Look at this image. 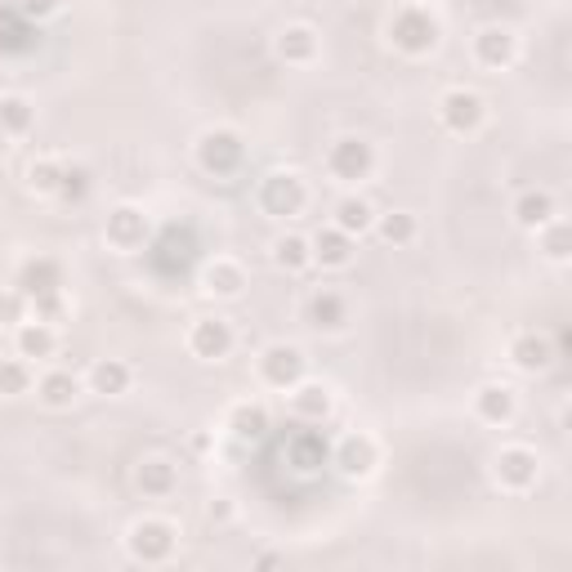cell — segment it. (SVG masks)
<instances>
[{"mask_svg":"<svg viewBox=\"0 0 572 572\" xmlns=\"http://www.w3.org/2000/svg\"><path fill=\"white\" fill-rule=\"evenodd\" d=\"M554 345L545 341V336H536V332H523V336H514L510 341V363L523 372V376H541V372H550L554 367Z\"/></svg>","mask_w":572,"mask_h":572,"instance_id":"obj_18","label":"cell"},{"mask_svg":"<svg viewBox=\"0 0 572 572\" xmlns=\"http://www.w3.org/2000/svg\"><path fill=\"white\" fill-rule=\"evenodd\" d=\"M32 389V363L28 358H0V398H19Z\"/></svg>","mask_w":572,"mask_h":572,"instance_id":"obj_34","label":"cell"},{"mask_svg":"<svg viewBox=\"0 0 572 572\" xmlns=\"http://www.w3.org/2000/svg\"><path fill=\"white\" fill-rule=\"evenodd\" d=\"M14 292H23V296H28V305H32V300H41V296L63 292V264H59V259H50V255L28 259V264L19 268V286H14Z\"/></svg>","mask_w":572,"mask_h":572,"instance_id":"obj_13","label":"cell"},{"mask_svg":"<svg viewBox=\"0 0 572 572\" xmlns=\"http://www.w3.org/2000/svg\"><path fill=\"white\" fill-rule=\"evenodd\" d=\"M492 479H496V487H501V492H527V487H536V479H541V461H536V452H532V447L510 443V447H501V452H496V461H492Z\"/></svg>","mask_w":572,"mask_h":572,"instance_id":"obj_9","label":"cell"},{"mask_svg":"<svg viewBox=\"0 0 572 572\" xmlns=\"http://www.w3.org/2000/svg\"><path fill=\"white\" fill-rule=\"evenodd\" d=\"M41 46V28L19 14V6H0V55H28Z\"/></svg>","mask_w":572,"mask_h":572,"instance_id":"obj_17","label":"cell"},{"mask_svg":"<svg viewBox=\"0 0 572 572\" xmlns=\"http://www.w3.org/2000/svg\"><path fill=\"white\" fill-rule=\"evenodd\" d=\"M37 398H41L50 412H68V407L81 398V381H77L72 372L55 367V372H46V376L37 381Z\"/></svg>","mask_w":572,"mask_h":572,"instance_id":"obj_25","label":"cell"},{"mask_svg":"<svg viewBox=\"0 0 572 572\" xmlns=\"http://www.w3.org/2000/svg\"><path fill=\"white\" fill-rule=\"evenodd\" d=\"M438 37H443V28H438V19L425 6H407V10H398L389 19V46L403 50V55H412V59L430 55L438 46Z\"/></svg>","mask_w":572,"mask_h":572,"instance_id":"obj_2","label":"cell"},{"mask_svg":"<svg viewBox=\"0 0 572 572\" xmlns=\"http://www.w3.org/2000/svg\"><path fill=\"white\" fill-rule=\"evenodd\" d=\"M305 372H309V358H305L300 345H268V349L259 354V381H264L268 389H277V394H286L292 385H300Z\"/></svg>","mask_w":572,"mask_h":572,"instance_id":"obj_8","label":"cell"},{"mask_svg":"<svg viewBox=\"0 0 572 572\" xmlns=\"http://www.w3.org/2000/svg\"><path fill=\"white\" fill-rule=\"evenodd\" d=\"M197 166L215 179H233L246 166V144L237 130H206L197 139Z\"/></svg>","mask_w":572,"mask_h":572,"instance_id":"obj_5","label":"cell"},{"mask_svg":"<svg viewBox=\"0 0 572 572\" xmlns=\"http://www.w3.org/2000/svg\"><path fill=\"white\" fill-rule=\"evenodd\" d=\"M233 327L224 323V318H197L193 327H188V354L193 358H201V363H219V358H228L233 354Z\"/></svg>","mask_w":572,"mask_h":572,"instance_id":"obj_11","label":"cell"},{"mask_svg":"<svg viewBox=\"0 0 572 572\" xmlns=\"http://www.w3.org/2000/svg\"><path fill=\"white\" fill-rule=\"evenodd\" d=\"M305 314H309V327H318V332H345L349 327V300L341 292H332V286H318L305 305Z\"/></svg>","mask_w":572,"mask_h":572,"instance_id":"obj_19","label":"cell"},{"mask_svg":"<svg viewBox=\"0 0 572 572\" xmlns=\"http://www.w3.org/2000/svg\"><path fill=\"white\" fill-rule=\"evenodd\" d=\"M341 233H349V237H363V233H372V224H376V210H372V201L367 197H358V193H349V197H341L336 201V219H332Z\"/></svg>","mask_w":572,"mask_h":572,"instance_id":"obj_28","label":"cell"},{"mask_svg":"<svg viewBox=\"0 0 572 572\" xmlns=\"http://www.w3.org/2000/svg\"><path fill=\"white\" fill-rule=\"evenodd\" d=\"M277 563H282L277 554H259V559H255V568H277Z\"/></svg>","mask_w":572,"mask_h":572,"instance_id":"obj_38","label":"cell"},{"mask_svg":"<svg viewBox=\"0 0 572 572\" xmlns=\"http://www.w3.org/2000/svg\"><path fill=\"white\" fill-rule=\"evenodd\" d=\"M59 179H63V157H41L28 166V188L37 197H55L59 193Z\"/></svg>","mask_w":572,"mask_h":572,"instance_id":"obj_35","label":"cell"},{"mask_svg":"<svg viewBox=\"0 0 572 572\" xmlns=\"http://www.w3.org/2000/svg\"><path fill=\"white\" fill-rule=\"evenodd\" d=\"M554 215H559V201H554V193H545V188H527V193H519V201H514V224L527 228V233H536V228L550 224Z\"/></svg>","mask_w":572,"mask_h":572,"instance_id":"obj_24","label":"cell"},{"mask_svg":"<svg viewBox=\"0 0 572 572\" xmlns=\"http://www.w3.org/2000/svg\"><path fill=\"white\" fill-rule=\"evenodd\" d=\"M327 175L336 184H363V179H372L376 175V148L363 135H341L327 148Z\"/></svg>","mask_w":572,"mask_h":572,"instance_id":"obj_4","label":"cell"},{"mask_svg":"<svg viewBox=\"0 0 572 572\" xmlns=\"http://www.w3.org/2000/svg\"><path fill=\"white\" fill-rule=\"evenodd\" d=\"M568 237H572V228H568V219H563V215H554L550 224H541V228H536V241H541L545 259H554V264H563V259H568Z\"/></svg>","mask_w":572,"mask_h":572,"instance_id":"obj_36","label":"cell"},{"mask_svg":"<svg viewBox=\"0 0 572 572\" xmlns=\"http://www.w3.org/2000/svg\"><path fill=\"white\" fill-rule=\"evenodd\" d=\"M32 121H37V108H32L23 95H0V130H6L10 139L28 135Z\"/></svg>","mask_w":572,"mask_h":572,"instance_id":"obj_32","label":"cell"},{"mask_svg":"<svg viewBox=\"0 0 572 572\" xmlns=\"http://www.w3.org/2000/svg\"><path fill=\"white\" fill-rule=\"evenodd\" d=\"M201 286H206V296H219V300H237L246 292V268L228 255H215L201 273Z\"/></svg>","mask_w":572,"mask_h":572,"instance_id":"obj_20","label":"cell"},{"mask_svg":"<svg viewBox=\"0 0 572 572\" xmlns=\"http://www.w3.org/2000/svg\"><path fill=\"white\" fill-rule=\"evenodd\" d=\"M268 407L264 403H237L233 412H228V430H233V438H241V443H259L264 434H268Z\"/></svg>","mask_w":572,"mask_h":572,"instance_id":"obj_29","label":"cell"},{"mask_svg":"<svg viewBox=\"0 0 572 572\" xmlns=\"http://www.w3.org/2000/svg\"><path fill=\"white\" fill-rule=\"evenodd\" d=\"M273 264H277L282 273H305V268H314L309 237H300V233H282V237L273 241Z\"/></svg>","mask_w":572,"mask_h":572,"instance_id":"obj_30","label":"cell"},{"mask_svg":"<svg viewBox=\"0 0 572 572\" xmlns=\"http://www.w3.org/2000/svg\"><path fill=\"white\" fill-rule=\"evenodd\" d=\"M376 237L385 241V246H394V250H403V246H412L416 241V215L412 210H389V215H376Z\"/></svg>","mask_w":572,"mask_h":572,"instance_id":"obj_31","label":"cell"},{"mask_svg":"<svg viewBox=\"0 0 572 572\" xmlns=\"http://www.w3.org/2000/svg\"><path fill=\"white\" fill-rule=\"evenodd\" d=\"M6 152H10V135L0 130V161H6Z\"/></svg>","mask_w":572,"mask_h":572,"instance_id":"obj_39","label":"cell"},{"mask_svg":"<svg viewBox=\"0 0 572 572\" xmlns=\"http://www.w3.org/2000/svg\"><path fill=\"white\" fill-rule=\"evenodd\" d=\"M14 349H19V358H28V363H50V358L59 354V332H55V323L23 318V323L14 327Z\"/></svg>","mask_w":572,"mask_h":572,"instance_id":"obj_15","label":"cell"},{"mask_svg":"<svg viewBox=\"0 0 572 572\" xmlns=\"http://www.w3.org/2000/svg\"><path fill=\"white\" fill-rule=\"evenodd\" d=\"M381 452H376V438L372 434H345L332 452V465L345 474V479H367L376 470Z\"/></svg>","mask_w":572,"mask_h":572,"instance_id":"obj_12","label":"cell"},{"mask_svg":"<svg viewBox=\"0 0 572 572\" xmlns=\"http://www.w3.org/2000/svg\"><path fill=\"white\" fill-rule=\"evenodd\" d=\"M90 188H95V179H90V170L81 166V161H63V179H59V201L63 206H81L86 197H90Z\"/></svg>","mask_w":572,"mask_h":572,"instance_id":"obj_33","label":"cell"},{"mask_svg":"<svg viewBox=\"0 0 572 572\" xmlns=\"http://www.w3.org/2000/svg\"><path fill=\"white\" fill-rule=\"evenodd\" d=\"M277 59L292 68H309L318 59V32L309 23H292L277 32Z\"/></svg>","mask_w":572,"mask_h":572,"instance_id":"obj_22","label":"cell"},{"mask_svg":"<svg viewBox=\"0 0 572 572\" xmlns=\"http://www.w3.org/2000/svg\"><path fill=\"white\" fill-rule=\"evenodd\" d=\"M514 412H519V403H514V389H505V385H483L474 394V416L483 425H510Z\"/></svg>","mask_w":572,"mask_h":572,"instance_id":"obj_26","label":"cell"},{"mask_svg":"<svg viewBox=\"0 0 572 572\" xmlns=\"http://www.w3.org/2000/svg\"><path fill=\"white\" fill-rule=\"evenodd\" d=\"M286 398H292V416L305 421V425H323L332 416V389L327 385H314V381H300L286 389Z\"/></svg>","mask_w":572,"mask_h":572,"instance_id":"obj_21","label":"cell"},{"mask_svg":"<svg viewBox=\"0 0 572 572\" xmlns=\"http://www.w3.org/2000/svg\"><path fill=\"white\" fill-rule=\"evenodd\" d=\"M14 6H19V14H28L32 23H41V19L59 14V6H63V0H14Z\"/></svg>","mask_w":572,"mask_h":572,"instance_id":"obj_37","label":"cell"},{"mask_svg":"<svg viewBox=\"0 0 572 572\" xmlns=\"http://www.w3.org/2000/svg\"><path fill=\"white\" fill-rule=\"evenodd\" d=\"M135 487H139L144 496H152V501L175 496V487H179V470H175V461H166V456H148V461H139V470H135Z\"/></svg>","mask_w":572,"mask_h":572,"instance_id":"obj_23","label":"cell"},{"mask_svg":"<svg viewBox=\"0 0 572 572\" xmlns=\"http://www.w3.org/2000/svg\"><path fill=\"white\" fill-rule=\"evenodd\" d=\"M255 201H259V210L273 215V219H296V215L309 206V188H305V179H300L296 170H273V175L259 179Z\"/></svg>","mask_w":572,"mask_h":572,"instance_id":"obj_1","label":"cell"},{"mask_svg":"<svg viewBox=\"0 0 572 572\" xmlns=\"http://www.w3.org/2000/svg\"><path fill=\"white\" fill-rule=\"evenodd\" d=\"M514 55H519V41H514L510 28H483V32H474V63L479 68L505 72L514 63Z\"/></svg>","mask_w":572,"mask_h":572,"instance_id":"obj_14","label":"cell"},{"mask_svg":"<svg viewBox=\"0 0 572 572\" xmlns=\"http://www.w3.org/2000/svg\"><path fill=\"white\" fill-rule=\"evenodd\" d=\"M175 545H179V532H175V523H166V519H135L130 523V532H126V550H130V559H139V563H166L170 554H175Z\"/></svg>","mask_w":572,"mask_h":572,"instance_id":"obj_6","label":"cell"},{"mask_svg":"<svg viewBox=\"0 0 572 572\" xmlns=\"http://www.w3.org/2000/svg\"><path fill=\"white\" fill-rule=\"evenodd\" d=\"M144 255H148L152 273H161V277H179V273L197 259V237H193V228L166 224V228L144 246Z\"/></svg>","mask_w":572,"mask_h":572,"instance_id":"obj_3","label":"cell"},{"mask_svg":"<svg viewBox=\"0 0 572 572\" xmlns=\"http://www.w3.org/2000/svg\"><path fill=\"white\" fill-rule=\"evenodd\" d=\"M103 237H108V246H112V250H121V255L144 250V246L152 241L148 210H144V206H130V201L112 206V210H108V224H103Z\"/></svg>","mask_w":572,"mask_h":572,"instance_id":"obj_7","label":"cell"},{"mask_svg":"<svg viewBox=\"0 0 572 572\" xmlns=\"http://www.w3.org/2000/svg\"><path fill=\"white\" fill-rule=\"evenodd\" d=\"M309 250H314V264H323V268H349L354 255H358V237H349L336 224H327V228H318L309 237Z\"/></svg>","mask_w":572,"mask_h":572,"instance_id":"obj_16","label":"cell"},{"mask_svg":"<svg viewBox=\"0 0 572 572\" xmlns=\"http://www.w3.org/2000/svg\"><path fill=\"white\" fill-rule=\"evenodd\" d=\"M130 381H135V372H130V363H121V358H99V363L90 367V376H86V385H90L95 394H103V398H121V394L130 389Z\"/></svg>","mask_w":572,"mask_h":572,"instance_id":"obj_27","label":"cell"},{"mask_svg":"<svg viewBox=\"0 0 572 572\" xmlns=\"http://www.w3.org/2000/svg\"><path fill=\"white\" fill-rule=\"evenodd\" d=\"M483 117H487L483 95H474V90H465V86H456V90H447V95L438 99V121H443L452 135H479Z\"/></svg>","mask_w":572,"mask_h":572,"instance_id":"obj_10","label":"cell"}]
</instances>
